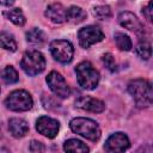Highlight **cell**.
I'll list each match as a JSON object with an SVG mask.
<instances>
[{"mask_svg": "<svg viewBox=\"0 0 153 153\" xmlns=\"http://www.w3.org/2000/svg\"><path fill=\"white\" fill-rule=\"evenodd\" d=\"M128 92L134 98L136 105L141 109L149 108L152 105V85L148 80L139 78L128 84Z\"/></svg>", "mask_w": 153, "mask_h": 153, "instance_id": "obj_1", "label": "cell"}, {"mask_svg": "<svg viewBox=\"0 0 153 153\" xmlns=\"http://www.w3.org/2000/svg\"><path fill=\"white\" fill-rule=\"evenodd\" d=\"M69 128L73 133L81 135L90 141H97L100 137V128L98 123L91 118L75 117L69 122Z\"/></svg>", "mask_w": 153, "mask_h": 153, "instance_id": "obj_2", "label": "cell"}, {"mask_svg": "<svg viewBox=\"0 0 153 153\" xmlns=\"http://www.w3.org/2000/svg\"><path fill=\"white\" fill-rule=\"evenodd\" d=\"M78 84L84 90H93L98 86L99 73L90 61H82L75 67Z\"/></svg>", "mask_w": 153, "mask_h": 153, "instance_id": "obj_3", "label": "cell"}, {"mask_svg": "<svg viewBox=\"0 0 153 153\" xmlns=\"http://www.w3.org/2000/svg\"><path fill=\"white\" fill-rule=\"evenodd\" d=\"M22 69L30 76L41 74L45 68V57L38 50H29L24 53L20 61Z\"/></svg>", "mask_w": 153, "mask_h": 153, "instance_id": "obj_4", "label": "cell"}, {"mask_svg": "<svg viewBox=\"0 0 153 153\" xmlns=\"http://www.w3.org/2000/svg\"><path fill=\"white\" fill-rule=\"evenodd\" d=\"M5 105L8 110L14 112H23L29 111L32 105L33 100L31 94L25 90H16L12 91L5 99Z\"/></svg>", "mask_w": 153, "mask_h": 153, "instance_id": "obj_5", "label": "cell"}, {"mask_svg": "<svg viewBox=\"0 0 153 153\" xmlns=\"http://www.w3.org/2000/svg\"><path fill=\"white\" fill-rule=\"evenodd\" d=\"M50 53L53 57L61 63H69L74 55L73 44L67 39H54L50 42Z\"/></svg>", "mask_w": 153, "mask_h": 153, "instance_id": "obj_6", "label": "cell"}, {"mask_svg": "<svg viewBox=\"0 0 153 153\" xmlns=\"http://www.w3.org/2000/svg\"><path fill=\"white\" fill-rule=\"evenodd\" d=\"M104 32L94 25H87L85 27H81L78 31V39L79 44L82 48H88L98 42H102L104 39Z\"/></svg>", "mask_w": 153, "mask_h": 153, "instance_id": "obj_7", "label": "cell"}, {"mask_svg": "<svg viewBox=\"0 0 153 153\" xmlns=\"http://www.w3.org/2000/svg\"><path fill=\"white\" fill-rule=\"evenodd\" d=\"M47 84L49 86V88L51 90V92L60 97V98H67L71 94V90L69 86L66 81V79L62 76L61 73L56 72V71H51L48 76H47Z\"/></svg>", "mask_w": 153, "mask_h": 153, "instance_id": "obj_8", "label": "cell"}, {"mask_svg": "<svg viewBox=\"0 0 153 153\" xmlns=\"http://www.w3.org/2000/svg\"><path fill=\"white\" fill-rule=\"evenodd\" d=\"M130 147V141L124 133L111 134L104 145L106 153H124Z\"/></svg>", "mask_w": 153, "mask_h": 153, "instance_id": "obj_9", "label": "cell"}, {"mask_svg": "<svg viewBox=\"0 0 153 153\" xmlns=\"http://www.w3.org/2000/svg\"><path fill=\"white\" fill-rule=\"evenodd\" d=\"M36 130L48 139H54L60 130V122L49 116H41L36 121Z\"/></svg>", "mask_w": 153, "mask_h": 153, "instance_id": "obj_10", "label": "cell"}, {"mask_svg": "<svg viewBox=\"0 0 153 153\" xmlns=\"http://www.w3.org/2000/svg\"><path fill=\"white\" fill-rule=\"evenodd\" d=\"M118 23L124 29H128L130 31H134L136 32L137 35H141L145 32V27H143V24L140 22V19L131 12H128V11H124V12H121L118 14Z\"/></svg>", "mask_w": 153, "mask_h": 153, "instance_id": "obj_11", "label": "cell"}, {"mask_svg": "<svg viewBox=\"0 0 153 153\" xmlns=\"http://www.w3.org/2000/svg\"><path fill=\"white\" fill-rule=\"evenodd\" d=\"M75 108L81 109L84 111L99 114L105 110V104L100 99H97L90 96H81L75 100Z\"/></svg>", "mask_w": 153, "mask_h": 153, "instance_id": "obj_12", "label": "cell"}, {"mask_svg": "<svg viewBox=\"0 0 153 153\" xmlns=\"http://www.w3.org/2000/svg\"><path fill=\"white\" fill-rule=\"evenodd\" d=\"M44 16L55 24H62L66 22V8L60 2H53L47 6Z\"/></svg>", "mask_w": 153, "mask_h": 153, "instance_id": "obj_13", "label": "cell"}, {"mask_svg": "<svg viewBox=\"0 0 153 153\" xmlns=\"http://www.w3.org/2000/svg\"><path fill=\"white\" fill-rule=\"evenodd\" d=\"M8 129H10V133L12 134V136L19 139V137H23V136H25L27 134L29 124L23 118L13 117V118H11L8 121Z\"/></svg>", "mask_w": 153, "mask_h": 153, "instance_id": "obj_14", "label": "cell"}, {"mask_svg": "<svg viewBox=\"0 0 153 153\" xmlns=\"http://www.w3.org/2000/svg\"><path fill=\"white\" fill-rule=\"evenodd\" d=\"M86 12L79 6H71L66 10V22L71 24H79L86 19Z\"/></svg>", "mask_w": 153, "mask_h": 153, "instance_id": "obj_15", "label": "cell"}, {"mask_svg": "<svg viewBox=\"0 0 153 153\" xmlns=\"http://www.w3.org/2000/svg\"><path fill=\"white\" fill-rule=\"evenodd\" d=\"M66 153H90V148L82 141L78 139H68L63 143Z\"/></svg>", "mask_w": 153, "mask_h": 153, "instance_id": "obj_16", "label": "cell"}, {"mask_svg": "<svg viewBox=\"0 0 153 153\" xmlns=\"http://www.w3.org/2000/svg\"><path fill=\"white\" fill-rule=\"evenodd\" d=\"M4 16H5L6 19H8L10 22H12L17 26H23L25 24V22H26L23 11L20 8H18V7H14V8H11V10L5 11L4 12Z\"/></svg>", "mask_w": 153, "mask_h": 153, "instance_id": "obj_17", "label": "cell"}, {"mask_svg": "<svg viewBox=\"0 0 153 153\" xmlns=\"http://www.w3.org/2000/svg\"><path fill=\"white\" fill-rule=\"evenodd\" d=\"M0 48L8 50V51H16L17 50V42L14 39V36L10 32L1 31L0 32Z\"/></svg>", "mask_w": 153, "mask_h": 153, "instance_id": "obj_18", "label": "cell"}, {"mask_svg": "<svg viewBox=\"0 0 153 153\" xmlns=\"http://www.w3.org/2000/svg\"><path fill=\"white\" fill-rule=\"evenodd\" d=\"M26 41L33 45H42L45 42V35L41 29L33 27L26 32Z\"/></svg>", "mask_w": 153, "mask_h": 153, "instance_id": "obj_19", "label": "cell"}, {"mask_svg": "<svg viewBox=\"0 0 153 153\" xmlns=\"http://www.w3.org/2000/svg\"><path fill=\"white\" fill-rule=\"evenodd\" d=\"M114 39H115V43H116L117 48L122 51H129L133 48L131 39L129 38L128 35H126L123 32H115Z\"/></svg>", "mask_w": 153, "mask_h": 153, "instance_id": "obj_20", "label": "cell"}, {"mask_svg": "<svg viewBox=\"0 0 153 153\" xmlns=\"http://www.w3.org/2000/svg\"><path fill=\"white\" fill-rule=\"evenodd\" d=\"M0 76L6 84H14L19 80L18 73L13 66H5L0 71Z\"/></svg>", "mask_w": 153, "mask_h": 153, "instance_id": "obj_21", "label": "cell"}, {"mask_svg": "<svg viewBox=\"0 0 153 153\" xmlns=\"http://www.w3.org/2000/svg\"><path fill=\"white\" fill-rule=\"evenodd\" d=\"M92 16L97 19L105 20L111 17V8L108 5H98L92 8Z\"/></svg>", "mask_w": 153, "mask_h": 153, "instance_id": "obj_22", "label": "cell"}, {"mask_svg": "<svg viewBox=\"0 0 153 153\" xmlns=\"http://www.w3.org/2000/svg\"><path fill=\"white\" fill-rule=\"evenodd\" d=\"M136 54L143 59V60H148L152 55V49H151V44L147 41H141L137 45H136Z\"/></svg>", "mask_w": 153, "mask_h": 153, "instance_id": "obj_23", "label": "cell"}, {"mask_svg": "<svg viewBox=\"0 0 153 153\" xmlns=\"http://www.w3.org/2000/svg\"><path fill=\"white\" fill-rule=\"evenodd\" d=\"M102 61L104 63V66L110 71V72H114L116 69V62H115V57L112 56V54L110 53H106L102 56Z\"/></svg>", "mask_w": 153, "mask_h": 153, "instance_id": "obj_24", "label": "cell"}, {"mask_svg": "<svg viewBox=\"0 0 153 153\" xmlns=\"http://www.w3.org/2000/svg\"><path fill=\"white\" fill-rule=\"evenodd\" d=\"M29 149L31 153H45V146L38 140H32L29 145Z\"/></svg>", "mask_w": 153, "mask_h": 153, "instance_id": "obj_25", "label": "cell"}, {"mask_svg": "<svg viewBox=\"0 0 153 153\" xmlns=\"http://www.w3.org/2000/svg\"><path fill=\"white\" fill-rule=\"evenodd\" d=\"M152 7H153V2L149 1L147 4V6L142 10V14L145 16V18L148 20V22H152Z\"/></svg>", "mask_w": 153, "mask_h": 153, "instance_id": "obj_26", "label": "cell"}, {"mask_svg": "<svg viewBox=\"0 0 153 153\" xmlns=\"http://www.w3.org/2000/svg\"><path fill=\"white\" fill-rule=\"evenodd\" d=\"M13 4H14L13 1H0V5H4V6H11Z\"/></svg>", "mask_w": 153, "mask_h": 153, "instance_id": "obj_27", "label": "cell"}, {"mask_svg": "<svg viewBox=\"0 0 153 153\" xmlns=\"http://www.w3.org/2000/svg\"><path fill=\"white\" fill-rule=\"evenodd\" d=\"M143 153H152V148H151V146H149V145L146 147V149L143 151Z\"/></svg>", "mask_w": 153, "mask_h": 153, "instance_id": "obj_28", "label": "cell"}]
</instances>
